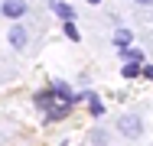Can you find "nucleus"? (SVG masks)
Wrapping results in <instances>:
<instances>
[{
    "label": "nucleus",
    "instance_id": "423d86ee",
    "mask_svg": "<svg viewBox=\"0 0 153 146\" xmlns=\"http://www.w3.org/2000/svg\"><path fill=\"white\" fill-rule=\"evenodd\" d=\"M88 111H91L94 117L104 114V104H101V97H94V94H88Z\"/></svg>",
    "mask_w": 153,
    "mask_h": 146
},
{
    "label": "nucleus",
    "instance_id": "0eeeda50",
    "mask_svg": "<svg viewBox=\"0 0 153 146\" xmlns=\"http://www.w3.org/2000/svg\"><path fill=\"white\" fill-rule=\"evenodd\" d=\"M121 55L127 58V62H140V58H143V52H140V49H121Z\"/></svg>",
    "mask_w": 153,
    "mask_h": 146
},
{
    "label": "nucleus",
    "instance_id": "20e7f679",
    "mask_svg": "<svg viewBox=\"0 0 153 146\" xmlns=\"http://www.w3.org/2000/svg\"><path fill=\"white\" fill-rule=\"evenodd\" d=\"M49 7H52V13H59L62 20H65V23H68V20H75V10H72V7L65 3V0H52Z\"/></svg>",
    "mask_w": 153,
    "mask_h": 146
},
{
    "label": "nucleus",
    "instance_id": "f8f14e48",
    "mask_svg": "<svg viewBox=\"0 0 153 146\" xmlns=\"http://www.w3.org/2000/svg\"><path fill=\"white\" fill-rule=\"evenodd\" d=\"M88 3H91V7H98V3H104V0H88Z\"/></svg>",
    "mask_w": 153,
    "mask_h": 146
},
{
    "label": "nucleus",
    "instance_id": "f03ea898",
    "mask_svg": "<svg viewBox=\"0 0 153 146\" xmlns=\"http://www.w3.org/2000/svg\"><path fill=\"white\" fill-rule=\"evenodd\" d=\"M0 13H3L7 20H20V16L26 13V0H3V3H0Z\"/></svg>",
    "mask_w": 153,
    "mask_h": 146
},
{
    "label": "nucleus",
    "instance_id": "f257e3e1",
    "mask_svg": "<svg viewBox=\"0 0 153 146\" xmlns=\"http://www.w3.org/2000/svg\"><path fill=\"white\" fill-rule=\"evenodd\" d=\"M117 130H121L127 140H137V136L143 133V120H140L137 114H124L121 120H117Z\"/></svg>",
    "mask_w": 153,
    "mask_h": 146
},
{
    "label": "nucleus",
    "instance_id": "9b49d317",
    "mask_svg": "<svg viewBox=\"0 0 153 146\" xmlns=\"http://www.w3.org/2000/svg\"><path fill=\"white\" fill-rule=\"evenodd\" d=\"M134 3H140V7H150L153 0H134Z\"/></svg>",
    "mask_w": 153,
    "mask_h": 146
},
{
    "label": "nucleus",
    "instance_id": "39448f33",
    "mask_svg": "<svg viewBox=\"0 0 153 146\" xmlns=\"http://www.w3.org/2000/svg\"><path fill=\"white\" fill-rule=\"evenodd\" d=\"M130 39H134V32H130V29H117V32H114V46H117V49H127V46H130Z\"/></svg>",
    "mask_w": 153,
    "mask_h": 146
},
{
    "label": "nucleus",
    "instance_id": "9d476101",
    "mask_svg": "<svg viewBox=\"0 0 153 146\" xmlns=\"http://www.w3.org/2000/svg\"><path fill=\"white\" fill-rule=\"evenodd\" d=\"M140 75H143V78H150V81H153V65H143V68H140Z\"/></svg>",
    "mask_w": 153,
    "mask_h": 146
},
{
    "label": "nucleus",
    "instance_id": "1a4fd4ad",
    "mask_svg": "<svg viewBox=\"0 0 153 146\" xmlns=\"http://www.w3.org/2000/svg\"><path fill=\"white\" fill-rule=\"evenodd\" d=\"M65 36H68V39H78V29L72 26V20H68V23H65Z\"/></svg>",
    "mask_w": 153,
    "mask_h": 146
},
{
    "label": "nucleus",
    "instance_id": "6e6552de",
    "mask_svg": "<svg viewBox=\"0 0 153 146\" xmlns=\"http://www.w3.org/2000/svg\"><path fill=\"white\" fill-rule=\"evenodd\" d=\"M137 75H140V65L137 62H127L124 65V78H137Z\"/></svg>",
    "mask_w": 153,
    "mask_h": 146
},
{
    "label": "nucleus",
    "instance_id": "7ed1b4c3",
    "mask_svg": "<svg viewBox=\"0 0 153 146\" xmlns=\"http://www.w3.org/2000/svg\"><path fill=\"white\" fill-rule=\"evenodd\" d=\"M7 39H10V46H13V49H23V46H26V39H30V36H26V26L13 23L10 32H7Z\"/></svg>",
    "mask_w": 153,
    "mask_h": 146
}]
</instances>
